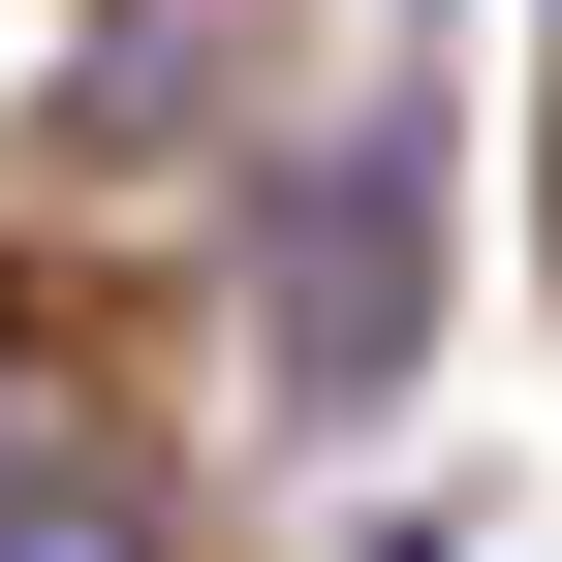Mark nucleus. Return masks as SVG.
<instances>
[{"label":"nucleus","mask_w":562,"mask_h":562,"mask_svg":"<svg viewBox=\"0 0 562 562\" xmlns=\"http://www.w3.org/2000/svg\"><path fill=\"white\" fill-rule=\"evenodd\" d=\"M32 469H63V406H32V375H0V501H32Z\"/></svg>","instance_id":"2"},{"label":"nucleus","mask_w":562,"mask_h":562,"mask_svg":"<svg viewBox=\"0 0 562 562\" xmlns=\"http://www.w3.org/2000/svg\"><path fill=\"white\" fill-rule=\"evenodd\" d=\"M0 562H125V501H0Z\"/></svg>","instance_id":"1"}]
</instances>
